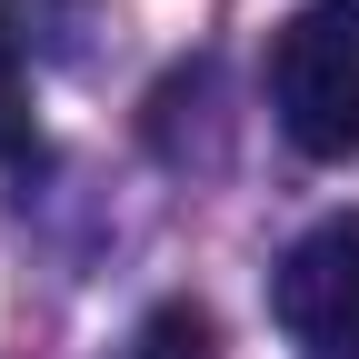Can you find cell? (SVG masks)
Wrapping results in <instances>:
<instances>
[{"label":"cell","instance_id":"7a4b0ae2","mask_svg":"<svg viewBox=\"0 0 359 359\" xmlns=\"http://www.w3.org/2000/svg\"><path fill=\"white\" fill-rule=\"evenodd\" d=\"M269 320L299 359H359V210L320 219L269 280Z\"/></svg>","mask_w":359,"mask_h":359},{"label":"cell","instance_id":"277c9868","mask_svg":"<svg viewBox=\"0 0 359 359\" xmlns=\"http://www.w3.org/2000/svg\"><path fill=\"white\" fill-rule=\"evenodd\" d=\"M40 130H30V50L0 30V160H30Z\"/></svg>","mask_w":359,"mask_h":359},{"label":"cell","instance_id":"6da1fadb","mask_svg":"<svg viewBox=\"0 0 359 359\" xmlns=\"http://www.w3.org/2000/svg\"><path fill=\"white\" fill-rule=\"evenodd\" d=\"M269 110L290 150L349 160L359 150V0H309L269 40Z\"/></svg>","mask_w":359,"mask_h":359},{"label":"cell","instance_id":"3957f363","mask_svg":"<svg viewBox=\"0 0 359 359\" xmlns=\"http://www.w3.org/2000/svg\"><path fill=\"white\" fill-rule=\"evenodd\" d=\"M100 0H0V30L20 40V50H80V30Z\"/></svg>","mask_w":359,"mask_h":359}]
</instances>
